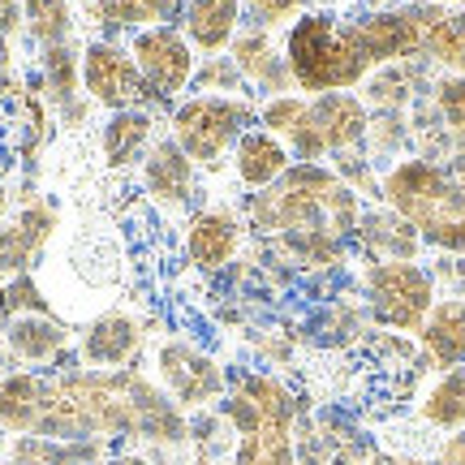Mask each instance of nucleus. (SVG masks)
Masks as SVG:
<instances>
[{
    "instance_id": "f257e3e1",
    "label": "nucleus",
    "mask_w": 465,
    "mask_h": 465,
    "mask_svg": "<svg viewBox=\"0 0 465 465\" xmlns=\"http://www.w3.org/2000/svg\"><path fill=\"white\" fill-rule=\"evenodd\" d=\"M362 203L349 190L336 168L293 164L276 185L254 190L246 199L250 229L298 267H332L345 254V242L358 229Z\"/></svg>"
},
{
    "instance_id": "f03ea898",
    "label": "nucleus",
    "mask_w": 465,
    "mask_h": 465,
    "mask_svg": "<svg viewBox=\"0 0 465 465\" xmlns=\"http://www.w3.org/2000/svg\"><path fill=\"white\" fill-rule=\"evenodd\" d=\"M220 418L232 431V465H298V397L276 375H229Z\"/></svg>"
},
{
    "instance_id": "7ed1b4c3",
    "label": "nucleus",
    "mask_w": 465,
    "mask_h": 465,
    "mask_svg": "<svg viewBox=\"0 0 465 465\" xmlns=\"http://www.w3.org/2000/svg\"><path fill=\"white\" fill-rule=\"evenodd\" d=\"M380 199L414 224L422 246L465 254V185L444 164H431L422 155H401L380 177Z\"/></svg>"
},
{
    "instance_id": "20e7f679",
    "label": "nucleus",
    "mask_w": 465,
    "mask_h": 465,
    "mask_svg": "<svg viewBox=\"0 0 465 465\" xmlns=\"http://www.w3.org/2000/svg\"><path fill=\"white\" fill-rule=\"evenodd\" d=\"M284 61H289L293 86L306 91L311 100L332 91H353L371 78V61L353 31V17H336L323 9L302 14L284 31Z\"/></svg>"
},
{
    "instance_id": "39448f33",
    "label": "nucleus",
    "mask_w": 465,
    "mask_h": 465,
    "mask_svg": "<svg viewBox=\"0 0 465 465\" xmlns=\"http://www.w3.org/2000/svg\"><path fill=\"white\" fill-rule=\"evenodd\" d=\"M259 125V108L246 95H185L173 104L168 134L194 160V168H220L237 138Z\"/></svg>"
},
{
    "instance_id": "423d86ee",
    "label": "nucleus",
    "mask_w": 465,
    "mask_h": 465,
    "mask_svg": "<svg viewBox=\"0 0 465 465\" xmlns=\"http://www.w3.org/2000/svg\"><path fill=\"white\" fill-rule=\"evenodd\" d=\"M366 130H371V108L353 91H332L306 104L298 130L284 138V147L298 164H319L328 155L336 160L345 151L366 147Z\"/></svg>"
},
{
    "instance_id": "0eeeda50",
    "label": "nucleus",
    "mask_w": 465,
    "mask_h": 465,
    "mask_svg": "<svg viewBox=\"0 0 465 465\" xmlns=\"http://www.w3.org/2000/svg\"><path fill=\"white\" fill-rule=\"evenodd\" d=\"M362 298L371 319L401 336H418L435 306V272L418 263H366Z\"/></svg>"
},
{
    "instance_id": "6e6552de",
    "label": "nucleus",
    "mask_w": 465,
    "mask_h": 465,
    "mask_svg": "<svg viewBox=\"0 0 465 465\" xmlns=\"http://www.w3.org/2000/svg\"><path fill=\"white\" fill-rule=\"evenodd\" d=\"M155 383L182 410H199V414L220 405L224 392H229L224 366L207 349H199L194 341H182V336H168V341L155 345Z\"/></svg>"
},
{
    "instance_id": "1a4fd4ad",
    "label": "nucleus",
    "mask_w": 465,
    "mask_h": 465,
    "mask_svg": "<svg viewBox=\"0 0 465 465\" xmlns=\"http://www.w3.org/2000/svg\"><path fill=\"white\" fill-rule=\"evenodd\" d=\"M130 56L138 61V74L147 91L160 104L182 100V91H190L194 83V69H199V56L190 48L182 26H151V31L130 35Z\"/></svg>"
},
{
    "instance_id": "9d476101",
    "label": "nucleus",
    "mask_w": 465,
    "mask_h": 465,
    "mask_svg": "<svg viewBox=\"0 0 465 465\" xmlns=\"http://www.w3.org/2000/svg\"><path fill=\"white\" fill-rule=\"evenodd\" d=\"M83 91L86 100L108 108V113L147 108L155 100L147 83H143V74H138V61L116 39H91L83 48Z\"/></svg>"
},
{
    "instance_id": "9b49d317",
    "label": "nucleus",
    "mask_w": 465,
    "mask_h": 465,
    "mask_svg": "<svg viewBox=\"0 0 465 465\" xmlns=\"http://www.w3.org/2000/svg\"><path fill=\"white\" fill-rule=\"evenodd\" d=\"M194 182H199V168L177 147V138L155 134V143L143 155V194L164 212H185L194 203Z\"/></svg>"
},
{
    "instance_id": "f8f14e48",
    "label": "nucleus",
    "mask_w": 465,
    "mask_h": 465,
    "mask_svg": "<svg viewBox=\"0 0 465 465\" xmlns=\"http://www.w3.org/2000/svg\"><path fill=\"white\" fill-rule=\"evenodd\" d=\"M56 224H61V212L48 199H31L22 212L5 216V224H0V276H9V281L26 276L39 263L44 246L52 242Z\"/></svg>"
},
{
    "instance_id": "ddd939ff",
    "label": "nucleus",
    "mask_w": 465,
    "mask_h": 465,
    "mask_svg": "<svg viewBox=\"0 0 465 465\" xmlns=\"http://www.w3.org/2000/svg\"><path fill=\"white\" fill-rule=\"evenodd\" d=\"M147 332L134 315H100L86 323V332L78 336V366L86 371H130L143 358Z\"/></svg>"
},
{
    "instance_id": "4468645a",
    "label": "nucleus",
    "mask_w": 465,
    "mask_h": 465,
    "mask_svg": "<svg viewBox=\"0 0 465 465\" xmlns=\"http://www.w3.org/2000/svg\"><path fill=\"white\" fill-rule=\"evenodd\" d=\"M353 31L362 39V52L371 69L401 65V61H418V17L414 0L401 9H380V14H358Z\"/></svg>"
},
{
    "instance_id": "2eb2a0df",
    "label": "nucleus",
    "mask_w": 465,
    "mask_h": 465,
    "mask_svg": "<svg viewBox=\"0 0 465 465\" xmlns=\"http://www.w3.org/2000/svg\"><path fill=\"white\" fill-rule=\"evenodd\" d=\"M242 250V220L224 212V207H207V212H194L190 224H185V259L216 276L237 259Z\"/></svg>"
},
{
    "instance_id": "dca6fc26",
    "label": "nucleus",
    "mask_w": 465,
    "mask_h": 465,
    "mask_svg": "<svg viewBox=\"0 0 465 465\" xmlns=\"http://www.w3.org/2000/svg\"><path fill=\"white\" fill-rule=\"evenodd\" d=\"M418 61L440 65L444 74H465V9L449 5H418Z\"/></svg>"
},
{
    "instance_id": "f3484780",
    "label": "nucleus",
    "mask_w": 465,
    "mask_h": 465,
    "mask_svg": "<svg viewBox=\"0 0 465 465\" xmlns=\"http://www.w3.org/2000/svg\"><path fill=\"white\" fill-rule=\"evenodd\" d=\"M229 56H232V65L242 69L246 86H259L267 100H272V95H293V91H298V86H293V78H289L284 48H276L272 31H259V26L237 31Z\"/></svg>"
},
{
    "instance_id": "a211bd4d",
    "label": "nucleus",
    "mask_w": 465,
    "mask_h": 465,
    "mask_svg": "<svg viewBox=\"0 0 465 465\" xmlns=\"http://www.w3.org/2000/svg\"><path fill=\"white\" fill-rule=\"evenodd\" d=\"M353 242L362 246L366 263H414L422 237L414 232L410 220H401L392 207H371L358 216Z\"/></svg>"
},
{
    "instance_id": "6ab92c4d",
    "label": "nucleus",
    "mask_w": 465,
    "mask_h": 465,
    "mask_svg": "<svg viewBox=\"0 0 465 465\" xmlns=\"http://www.w3.org/2000/svg\"><path fill=\"white\" fill-rule=\"evenodd\" d=\"M5 341H9V358L14 366H56L69 349V328L52 315H9L5 319Z\"/></svg>"
},
{
    "instance_id": "aec40b11",
    "label": "nucleus",
    "mask_w": 465,
    "mask_h": 465,
    "mask_svg": "<svg viewBox=\"0 0 465 465\" xmlns=\"http://www.w3.org/2000/svg\"><path fill=\"white\" fill-rule=\"evenodd\" d=\"M232 168H237V182L246 185V190H267V185H276L293 168V155H289V147H284L276 134L254 125V130H246L237 138Z\"/></svg>"
},
{
    "instance_id": "412c9836",
    "label": "nucleus",
    "mask_w": 465,
    "mask_h": 465,
    "mask_svg": "<svg viewBox=\"0 0 465 465\" xmlns=\"http://www.w3.org/2000/svg\"><path fill=\"white\" fill-rule=\"evenodd\" d=\"M182 31L190 48L207 56L232 48V39L242 31V0H185Z\"/></svg>"
},
{
    "instance_id": "4be33fe9",
    "label": "nucleus",
    "mask_w": 465,
    "mask_h": 465,
    "mask_svg": "<svg viewBox=\"0 0 465 465\" xmlns=\"http://www.w3.org/2000/svg\"><path fill=\"white\" fill-rule=\"evenodd\" d=\"M182 9L185 0H91V14L104 39L138 35L151 26H182Z\"/></svg>"
},
{
    "instance_id": "5701e85b",
    "label": "nucleus",
    "mask_w": 465,
    "mask_h": 465,
    "mask_svg": "<svg viewBox=\"0 0 465 465\" xmlns=\"http://www.w3.org/2000/svg\"><path fill=\"white\" fill-rule=\"evenodd\" d=\"M418 345L431 366H465V298H435L427 323L418 328Z\"/></svg>"
},
{
    "instance_id": "b1692460",
    "label": "nucleus",
    "mask_w": 465,
    "mask_h": 465,
    "mask_svg": "<svg viewBox=\"0 0 465 465\" xmlns=\"http://www.w3.org/2000/svg\"><path fill=\"white\" fill-rule=\"evenodd\" d=\"M155 143V121H151L147 108H121V113H108L100 130V151L108 168H130L143 164L147 147Z\"/></svg>"
},
{
    "instance_id": "393cba45",
    "label": "nucleus",
    "mask_w": 465,
    "mask_h": 465,
    "mask_svg": "<svg viewBox=\"0 0 465 465\" xmlns=\"http://www.w3.org/2000/svg\"><path fill=\"white\" fill-rule=\"evenodd\" d=\"M44 397V371H5L0 375V431L35 435Z\"/></svg>"
},
{
    "instance_id": "a878e982",
    "label": "nucleus",
    "mask_w": 465,
    "mask_h": 465,
    "mask_svg": "<svg viewBox=\"0 0 465 465\" xmlns=\"http://www.w3.org/2000/svg\"><path fill=\"white\" fill-rule=\"evenodd\" d=\"M104 444L95 440H48V435H14L5 465H100Z\"/></svg>"
},
{
    "instance_id": "bb28decb",
    "label": "nucleus",
    "mask_w": 465,
    "mask_h": 465,
    "mask_svg": "<svg viewBox=\"0 0 465 465\" xmlns=\"http://www.w3.org/2000/svg\"><path fill=\"white\" fill-rule=\"evenodd\" d=\"M431 104L440 113V121H444V134H449V164L444 168L465 185V74L435 78Z\"/></svg>"
},
{
    "instance_id": "cd10ccee",
    "label": "nucleus",
    "mask_w": 465,
    "mask_h": 465,
    "mask_svg": "<svg viewBox=\"0 0 465 465\" xmlns=\"http://www.w3.org/2000/svg\"><path fill=\"white\" fill-rule=\"evenodd\" d=\"M418 414L435 431H465V366L440 371V380L418 401Z\"/></svg>"
},
{
    "instance_id": "c85d7f7f",
    "label": "nucleus",
    "mask_w": 465,
    "mask_h": 465,
    "mask_svg": "<svg viewBox=\"0 0 465 465\" xmlns=\"http://www.w3.org/2000/svg\"><path fill=\"white\" fill-rule=\"evenodd\" d=\"M26 125H31V113L22 108V86L0 78V185L17 168V155L26 147Z\"/></svg>"
},
{
    "instance_id": "c756f323",
    "label": "nucleus",
    "mask_w": 465,
    "mask_h": 465,
    "mask_svg": "<svg viewBox=\"0 0 465 465\" xmlns=\"http://www.w3.org/2000/svg\"><path fill=\"white\" fill-rule=\"evenodd\" d=\"M26 35L39 52L61 48L74 39V5L69 0H22Z\"/></svg>"
},
{
    "instance_id": "7c9ffc66",
    "label": "nucleus",
    "mask_w": 465,
    "mask_h": 465,
    "mask_svg": "<svg viewBox=\"0 0 465 465\" xmlns=\"http://www.w3.org/2000/svg\"><path fill=\"white\" fill-rule=\"evenodd\" d=\"M422 78V69L414 61H401V65H383V69H371V78H366V100L362 104H375L383 113H401L405 104L414 100V91Z\"/></svg>"
},
{
    "instance_id": "2f4dec72",
    "label": "nucleus",
    "mask_w": 465,
    "mask_h": 465,
    "mask_svg": "<svg viewBox=\"0 0 465 465\" xmlns=\"http://www.w3.org/2000/svg\"><path fill=\"white\" fill-rule=\"evenodd\" d=\"M194 95H246V78H242V69L232 65V56L216 52V56H203L199 69H194Z\"/></svg>"
},
{
    "instance_id": "473e14b6",
    "label": "nucleus",
    "mask_w": 465,
    "mask_h": 465,
    "mask_svg": "<svg viewBox=\"0 0 465 465\" xmlns=\"http://www.w3.org/2000/svg\"><path fill=\"white\" fill-rule=\"evenodd\" d=\"M306 95H272V100H263V108H259V125H263L267 134H276V138H289V134L298 130L302 113H306Z\"/></svg>"
},
{
    "instance_id": "72a5a7b5",
    "label": "nucleus",
    "mask_w": 465,
    "mask_h": 465,
    "mask_svg": "<svg viewBox=\"0 0 465 465\" xmlns=\"http://www.w3.org/2000/svg\"><path fill=\"white\" fill-rule=\"evenodd\" d=\"M306 14V0H242V17H250V26L259 31H276L281 22H298Z\"/></svg>"
},
{
    "instance_id": "f704fd0d",
    "label": "nucleus",
    "mask_w": 465,
    "mask_h": 465,
    "mask_svg": "<svg viewBox=\"0 0 465 465\" xmlns=\"http://www.w3.org/2000/svg\"><path fill=\"white\" fill-rule=\"evenodd\" d=\"M5 311L9 315H48V298L35 289L31 276H14L5 284Z\"/></svg>"
},
{
    "instance_id": "c9c22d12",
    "label": "nucleus",
    "mask_w": 465,
    "mask_h": 465,
    "mask_svg": "<svg viewBox=\"0 0 465 465\" xmlns=\"http://www.w3.org/2000/svg\"><path fill=\"white\" fill-rule=\"evenodd\" d=\"M17 31H26L22 0H0V44H5V39H14Z\"/></svg>"
},
{
    "instance_id": "e433bc0d",
    "label": "nucleus",
    "mask_w": 465,
    "mask_h": 465,
    "mask_svg": "<svg viewBox=\"0 0 465 465\" xmlns=\"http://www.w3.org/2000/svg\"><path fill=\"white\" fill-rule=\"evenodd\" d=\"M435 465H465V431H452L440 452H435Z\"/></svg>"
},
{
    "instance_id": "4c0bfd02",
    "label": "nucleus",
    "mask_w": 465,
    "mask_h": 465,
    "mask_svg": "<svg viewBox=\"0 0 465 465\" xmlns=\"http://www.w3.org/2000/svg\"><path fill=\"white\" fill-rule=\"evenodd\" d=\"M100 465H160V461H151L143 452H121V457H104Z\"/></svg>"
},
{
    "instance_id": "58836bf2",
    "label": "nucleus",
    "mask_w": 465,
    "mask_h": 465,
    "mask_svg": "<svg viewBox=\"0 0 465 465\" xmlns=\"http://www.w3.org/2000/svg\"><path fill=\"white\" fill-rule=\"evenodd\" d=\"M366 5V14H380V9H401L405 0H362Z\"/></svg>"
},
{
    "instance_id": "ea45409f",
    "label": "nucleus",
    "mask_w": 465,
    "mask_h": 465,
    "mask_svg": "<svg viewBox=\"0 0 465 465\" xmlns=\"http://www.w3.org/2000/svg\"><path fill=\"white\" fill-rule=\"evenodd\" d=\"M418 5H449V9H465V0H418Z\"/></svg>"
},
{
    "instance_id": "a19ab883",
    "label": "nucleus",
    "mask_w": 465,
    "mask_h": 465,
    "mask_svg": "<svg viewBox=\"0 0 465 465\" xmlns=\"http://www.w3.org/2000/svg\"><path fill=\"white\" fill-rule=\"evenodd\" d=\"M380 465H418V461H405V457H383Z\"/></svg>"
},
{
    "instance_id": "79ce46f5",
    "label": "nucleus",
    "mask_w": 465,
    "mask_h": 465,
    "mask_svg": "<svg viewBox=\"0 0 465 465\" xmlns=\"http://www.w3.org/2000/svg\"><path fill=\"white\" fill-rule=\"evenodd\" d=\"M5 212H9V194L0 190V224H5Z\"/></svg>"
},
{
    "instance_id": "37998d69",
    "label": "nucleus",
    "mask_w": 465,
    "mask_h": 465,
    "mask_svg": "<svg viewBox=\"0 0 465 465\" xmlns=\"http://www.w3.org/2000/svg\"><path fill=\"white\" fill-rule=\"evenodd\" d=\"M0 465H5V461H0Z\"/></svg>"
}]
</instances>
